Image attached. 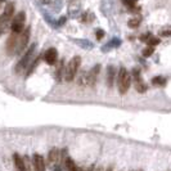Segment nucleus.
<instances>
[{"instance_id":"3","label":"nucleus","mask_w":171,"mask_h":171,"mask_svg":"<svg viewBox=\"0 0 171 171\" xmlns=\"http://www.w3.org/2000/svg\"><path fill=\"white\" fill-rule=\"evenodd\" d=\"M80 66H81V58H80L79 55L72 57L71 61L68 62V65H67V67H66V71H65V77H63V79L66 80V81L71 82L72 80L76 77Z\"/></svg>"},{"instance_id":"19","label":"nucleus","mask_w":171,"mask_h":171,"mask_svg":"<svg viewBox=\"0 0 171 171\" xmlns=\"http://www.w3.org/2000/svg\"><path fill=\"white\" fill-rule=\"evenodd\" d=\"M23 159H25V165H26V171H35V167H33V163H32V158L30 159L28 156H25Z\"/></svg>"},{"instance_id":"17","label":"nucleus","mask_w":171,"mask_h":171,"mask_svg":"<svg viewBox=\"0 0 171 171\" xmlns=\"http://www.w3.org/2000/svg\"><path fill=\"white\" fill-rule=\"evenodd\" d=\"M135 89L138 93H145L147 92V85L143 80H138V81H135Z\"/></svg>"},{"instance_id":"2","label":"nucleus","mask_w":171,"mask_h":171,"mask_svg":"<svg viewBox=\"0 0 171 171\" xmlns=\"http://www.w3.org/2000/svg\"><path fill=\"white\" fill-rule=\"evenodd\" d=\"M130 84H131V75L125 67H121L117 73V86L120 94H126L130 89Z\"/></svg>"},{"instance_id":"21","label":"nucleus","mask_w":171,"mask_h":171,"mask_svg":"<svg viewBox=\"0 0 171 171\" xmlns=\"http://www.w3.org/2000/svg\"><path fill=\"white\" fill-rule=\"evenodd\" d=\"M159 43V39L158 37H155V36H151V39L147 41V45L148 47H152V48H155L156 45H158Z\"/></svg>"},{"instance_id":"31","label":"nucleus","mask_w":171,"mask_h":171,"mask_svg":"<svg viewBox=\"0 0 171 171\" xmlns=\"http://www.w3.org/2000/svg\"><path fill=\"white\" fill-rule=\"evenodd\" d=\"M131 171H134V170H131Z\"/></svg>"},{"instance_id":"20","label":"nucleus","mask_w":171,"mask_h":171,"mask_svg":"<svg viewBox=\"0 0 171 171\" xmlns=\"http://www.w3.org/2000/svg\"><path fill=\"white\" fill-rule=\"evenodd\" d=\"M152 84L156 85V86H162V85L166 84V80H165L163 77H161V76H157V77H155L152 80Z\"/></svg>"},{"instance_id":"29","label":"nucleus","mask_w":171,"mask_h":171,"mask_svg":"<svg viewBox=\"0 0 171 171\" xmlns=\"http://www.w3.org/2000/svg\"><path fill=\"white\" fill-rule=\"evenodd\" d=\"M136 171H143V170H136Z\"/></svg>"},{"instance_id":"18","label":"nucleus","mask_w":171,"mask_h":171,"mask_svg":"<svg viewBox=\"0 0 171 171\" xmlns=\"http://www.w3.org/2000/svg\"><path fill=\"white\" fill-rule=\"evenodd\" d=\"M158 35L161 37H169L171 36V26H165L158 31Z\"/></svg>"},{"instance_id":"8","label":"nucleus","mask_w":171,"mask_h":171,"mask_svg":"<svg viewBox=\"0 0 171 171\" xmlns=\"http://www.w3.org/2000/svg\"><path fill=\"white\" fill-rule=\"evenodd\" d=\"M99 72H100V65H95L92 70L88 72V86H90V88L95 86Z\"/></svg>"},{"instance_id":"28","label":"nucleus","mask_w":171,"mask_h":171,"mask_svg":"<svg viewBox=\"0 0 171 171\" xmlns=\"http://www.w3.org/2000/svg\"><path fill=\"white\" fill-rule=\"evenodd\" d=\"M106 171H113V167L112 166H110V167H107V170Z\"/></svg>"},{"instance_id":"1","label":"nucleus","mask_w":171,"mask_h":171,"mask_svg":"<svg viewBox=\"0 0 171 171\" xmlns=\"http://www.w3.org/2000/svg\"><path fill=\"white\" fill-rule=\"evenodd\" d=\"M14 10H16V7H14L13 2H9V3L5 4L4 12L2 13V16H0V35L7 30L8 25L13 21V17L16 16Z\"/></svg>"},{"instance_id":"25","label":"nucleus","mask_w":171,"mask_h":171,"mask_svg":"<svg viewBox=\"0 0 171 171\" xmlns=\"http://www.w3.org/2000/svg\"><path fill=\"white\" fill-rule=\"evenodd\" d=\"M95 36H96V39H98V40L103 39V36H104V31H103V30H96V31H95Z\"/></svg>"},{"instance_id":"26","label":"nucleus","mask_w":171,"mask_h":171,"mask_svg":"<svg viewBox=\"0 0 171 171\" xmlns=\"http://www.w3.org/2000/svg\"><path fill=\"white\" fill-rule=\"evenodd\" d=\"M95 165H90L88 169H81V171H95Z\"/></svg>"},{"instance_id":"10","label":"nucleus","mask_w":171,"mask_h":171,"mask_svg":"<svg viewBox=\"0 0 171 171\" xmlns=\"http://www.w3.org/2000/svg\"><path fill=\"white\" fill-rule=\"evenodd\" d=\"M32 163H33V167H35V171H45V161L41 155L35 153L32 156Z\"/></svg>"},{"instance_id":"24","label":"nucleus","mask_w":171,"mask_h":171,"mask_svg":"<svg viewBox=\"0 0 171 171\" xmlns=\"http://www.w3.org/2000/svg\"><path fill=\"white\" fill-rule=\"evenodd\" d=\"M151 36H152V33L147 32V33H144V35H141V36H140V40H141V41H144V43H147L148 40L151 39Z\"/></svg>"},{"instance_id":"23","label":"nucleus","mask_w":171,"mask_h":171,"mask_svg":"<svg viewBox=\"0 0 171 171\" xmlns=\"http://www.w3.org/2000/svg\"><path fill=\"white\" fill-rule=\"evenodd\" d=\"M136 2H138V0H122V3L126 5V7H129V8H134Z\"/></svg>"},{"instance_id":"7","label":"nucleus","mask_w":171,"mask_h":171,"mask_svg":"<svg viewBox=\"0 0 171 171\" xmlns=\"http://www.w3.org/2000/svg\"><path fill=\"white\" fill-rule=\"evenodd\" d=\"M31 36V28L27 27L23 32H21V36H19V45H18V53L17 54H21L23 53V50L26 49L27 44H28V40H30Z\"/></svg>"},{"instance_id":"14","label":"nucleus","mask_w":171,"mask_h":171,"mask_svg":"<svg viewBox=\"0 0 171 171\" xmlns=\"http://www.w3.org/2000/svg\"><path fill=\"white\" fill-rule=\"evenodd\" d=\"M65 167H66V171H81V169L76 166L75 161L72 158L67 157L66 161H65Z\"/></svg>"},{"instance_id":"11","label":"nucleus","mask_w":171,"mask_h":171,"mask_svg":"<svg viewBox=\"0 0 171 171\" xmlns=\"http://www.w3.org/2000/svg\"><path fill=\"white\" fill-rule=\"evenodd\" d=\"M13 162L16 165V167L18 171H26V165H25V159L22 156H19L18 153L13 155Z\"/></svg>"},{"instance_id":"27","label":"nucleus","mask_w":171,"mask_h":171,"mask_svg":"<svg viewBox=\"0 0 171 171\" xmlns=\"http://www.w3.org/2000/svg\"><path fill=\"white\" fill-rule=\"evenodd\" d=\"M95 171H106V170H104L103 167H102V166H99V167H96V169H95Z\"/></svg>"},{"instance_id":"22","label":"nucleus","mask_w":171,"mask_h":171,"mask_svg":"<svg viewBox=\"0 0 171 171\" xmlns=\"http://www.w3.org/2000/svg\"><path fill=\"white\" fill-rule=\"evenodd\" d=\"M153 52H155V48L147 47V48L143 50V55H144V57H151V55L153 54Z\"/></svg>"},{"instance_id":"4","label":"nucleus","mask_w":171,"mask_h":171,"mask_svg":"<svg viewBox=\"0 0 171 171\" xmlns=\"http://www.w3.org/2000/svg\"><path fill=\"white\" fill-rule=\"evenodd\" d=\"M35 49H36V44H32L31 47L27 49V52L25 53V55H22V58L18 61V63H17L16 67H14V72H16V73L23 72L26 68L28 67V63H30V61H31V58H32Z\"/></svg>"},{"instance_id":"15","label":"nucleus","mask_w":171,"mask_h":171,"mask_svg":"<svg viewBox=\"0 0 171 171\" xmlns=\"http://www.w3.org/2000/svg\"><path fill=\"white\" fill-rule=\"evenodd\" d=\"M65 71H66L65 63H63V61H61L59 65H58V68H57V71L54 73V77L57 79V81H61V79L65 77Z\"/></svg>"},{"instance_id":"16","label":"nucleus","mask_w":171,"mask_h":171,"mask_svg":"<svg viewBox=\"0 0 171 171\" xmlns=\"http://www.w3.org/2000/svg\"><path fill=\"white\" fill-rule=\"evenodd\" d=\"M140 22H141V17H134V18H130L129 22H127V26L130 28H136V27H139L140 25Z\"/></svg>"},{"instance_id":"5","label":"nucleus","mask_w":171,"mask_h":171,"mask_svg":"<svg viewBox=\"0 0 171 171\" xmlns=\"http://www.w3.org/2000/svg\"><path fill=\"white\" fill-rule=\"evenodd\" d=\"M25 23H26V13L25 12H18L14 17L13 21L10 23V30L14 33H21L25 31Z\"/></svg>"},{"instance_id":"9","label":"nucleus","mask_w":171,"mask_h":171,"mask_svg":"<svg viewBox=\"0 0 171 171\" xmlns=\"http://www.w3.org/2000/svg\"><path fill=\"white\" fill-rule=\"evenodd\" d=\"M57 59H58V52L55 48H49L47 52L44 53V61L48 65H55Z\"/></svg>"},{"instance_id":"13","label":"nucleus","mask_w":171,"mask_h":171,"mask_svg":"<svg viewBox=\"0 0 171 171\" xmlns=\"http://www.w3.org/2000/svg\"><path fill=\"white\" fill-rule=\"evenodd\" d=\"M115 67L113 66H108L107 68V85L108 88H112L113 86V81H115Z\"/></svg>"},{"instance_id":"12","label":"nucleus","mask_w":171,"mask_h":171,"mask_svg":"<svg viewBox=\"0 0 171 171\" xmlns=\"http://www.w3.org/2000/svg\"><path fill=\"white\" fill-rule=\"evenodd\" d=\"M48 159H49L50 163H57L61 159V151L58 149V148H53V149H50Z\"/></svg>"},{"instance_id":"6","label":"nucleus","mask_w":171,"mask_h":171,"mask_svg":"<svg viewBox=\"0 0 171 171\" xmlns=\"http://www.w3.org/2000/svg\"><path fill=\"white\" fill-rule=\"evenodd\" d=\"M19 36H21V33H14V32H12V33L9 35V37H8V40H7V44H5V50H7L8 55L13 57L14 54L18 53Z\"/></svg>"},{"instance_id":"30","label":"nucleus","mask_w":171,"mask_h":171,"mask_svg":"<svg viewBox=\"0 0 171 171\" xmlns=\"http://www.w3.org/2000/svg\"><path fill=\"white\" fill-rule=\"evenodd\" d=\"M0 5H2V0H0Z\"/></svg>"}]
</instances>
